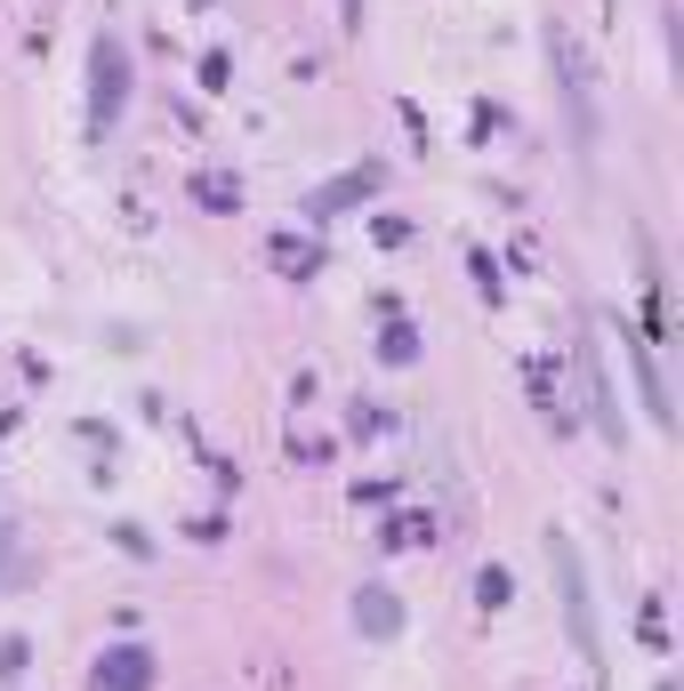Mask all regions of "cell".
I'll return each instance as SVG.
<instances>
[{
  "mask_svg": "<svg viewBox=\"0 0 684 691\" xmlns=\"http://www.w3.org/2000/svg\"><path fill=\"white\" fill-rule=\"evenodd\" d=\"M154 651L145 644H113V651H97V668H89V691H154Z\"/></svg>",
  "mask_w": 684,
  "mask_h": 691,
  "instance_id": "cell-4",
  "label": "cell"
},
{
  "mask_svg": "<svg viewBox=\"0 0 684 691\" xmlns=\"http://www.w3.org/2000/svg\"><path fill=\"white\" fill-rule=\"evenodd\" d=\"M290 467H331V443H322V434H290Z\"/></svg>",
  "mask_w": 684,
  "mask_h": 691,
  "instance_id": "cell-15",
  "label": "cell"
},
{
  "mask_svg": "<svg viewBox=\"0 0 684 691\" xmlns=\"http://www.w3.org/2000/svg\"><path fill=\"white\" fill-rule=\"evenodd\" d=\"M186 193H194L210 218H242V201H250L234 169H194V177H186Z\"/></svg>",
  "mask_w": 684,
  "mask_h": 691,
  "instance_id": "cell-9",
  "label": "cell"
},
{
  "mask_svg": "<svg viewBox=\"0 0 684 691\" xmlns=\"http://www.w3.org/2000/svg\"><path fill=\"white\" fill-rule=\"evenodd\" d=\"M378 363H387V370H411L419 363V330L402 322V314H387V330H378Z\"/></svg>",
  "mask_w": 684,
  "mask_h": 691,
  "instance_id": "cell-12",
  "label": "cell"
},
{
  "mask_svg": "<svg viewBox=\"0 0 684 691\" xmlns=\"http://www.w3.org/2000/svg\"><path fill=\"white\" fill-rule=\"evenodd\" d=\"M266 266L283 274V281H315V274H322V242H307V234H266Z\"/></svg>",
  "mask_w": 684,
  "mask_h": 691,
  "instance_id": "cell-8",
  "label": "cell"
},
{
  "mask_svg": "<svg viewBox=\"0 0 684 691\" xmlns=\"http://www.w3.org/2000/svg\"><path fill=\"white\" fill-rule=\"evenodd\" d=\"M339 9H346V33H363V0H339Z\"/></svg>",
  "mask_w": 684,
  "mask_h": 691,
  "instance_id": "cell-22",
  "label": "cell"
},
{
  "mask_svg": "<svg viewBox=\"0 0 684 691\" xmlns=\"http://www.w3.org/2000/svg\"><path fill=\"white\" fill-rule=\"evenodd\" d=\"M346 426H354V434H387V411H378V402H354Z\"/></svg>",
  "mask_w": 684,
  "mask_h": 691,
  "instance_id": "cell-19",
  "label": "cell"
},
{
  "mask_svg": "<svg viewBox=\"0 0 684 691\" xmlns=\"http://www.w3.org/2000/svg\"><path fill=\"white\" fill-rule=\"evenodd\" d=\"M523 387H531V411L564 434V387H555V363H548V354H531V363H523Z\"/></svg>",
  "mask_w": 684,
  "mask_h": 691,
  "instance_id": "cell-10",
  "label": "cell"
},
{
  "mask_svg": "<svg viewBox=\"0 0 684 691\" xmlns=\"http://www.w3.org/2000/svg\"><path fill=\"white\" fill-rule=\"evenodd\" d=\"M508 595H516V579L499 571V562H484V571H475V603H484V611H508Z\"/></svg>",
  "mask_w": 684,
  "mask_h": 691,
  "instance_id": "cell-13",
  "label": "cell"
},
{
  "mask_svg": "<svg viewBox=\"0 0 684 691\" xmlns=\"http://www.w3.org/2000/svg\"><path fill=\"white\" fill-rule=\"evenodd\" d=\"M548 571H555V603H564V627H572L580 659H588V683L604 691V635H596V603H588V571H580L572 531H548Z\"/></svg>",
  "mask_w": 684,
  "mask_h": 691,
  "instance_id": "cell-1",
  "label": "cell"
},
{
  "mask_svg": "<svg viewBox=\"0 0 684 691\" xmlns=\"http://www.w3.org/2000/svg\"><path fill=\"white\" fill-rule=\"evenodd\" d=\"M378 547H387V555L435 547V515H387V531H378Z\"/></svg>",
  "mask_w": 684,
  "mask_h": 691,
  "instance_id": "cell-11",
  "label": "cell"
},
{
  "mask_svg": "<svg viewBox=\"0 0 684 691\" xmlns=\"http://www.w3.org/2000/svg\"><path fill=\"white\" fill-rule=\"evenodd\" d=\"M378 186H387V169H378V161H354V169H339L331 186L307 201V210H315V218H339V210H354V201H371Z\"/></svg>",
  "mask_w": 684,
  "mask_h": 691,
  "instance_id": "cell-5",
  "label": "cell"
},
{
  "mask_svg": "<svg viewBox=\"0 0 684 691\" xmlns=\"http://www.w3.org/2000/svg\"><path fill=\"white\" fill-rule=\"evenodd\" d=\"M225 81H234V57H225V48H201V89H225Z\"/></svg>",
  "mask_w": 684,
  "mask_h": 691,
  "instance_id": "cell-16",
  "label": "cell"
},
{
  "mask_svg": "<svg viewBox=\"0 0 684 691\" xmlns=\"http://www.w3.org/2000/svg\"><path fill=\"white\" fill-rule=\"evenodd\" d=\"M637 635H644V644H652V651H661V644H669V620H661V595H652V603L637 611Z\"/></svg>",
  "mask_w": 684,
  "mask_h": 691,
  "instance_id": "cell-17",
  "label": "cell"
},
{
  "mask_svg": "<svg viewBox=\"0 0 684 691\" xmlns=\"http://www.w3.org/2000/svg\"><path fill=\"white\" fill-rule=\"evenodd\" d=\"M467 274H475V290H484V298L499 305V266H492V249H475V258H467Z\"/></svg>",
  "mask_w": 684,
  "mask_h": 691,
  "instance_id": "cell-18",
  "label": "cell"
},
{
  "mask_svg": "<svg viewBox=\"0 0 684 691\" xmlns=\"http://www.w3.org/2000/svg\"><path fill=\"white\" fill-rule=\"evenodd\" d=\"M354 627H363L371 644H395L402 635V595L395 587H363V595H354Z\"/></svg>",
  "mask_w": 684,
  "mask_h": 691,
  "instance_id": "cell-6",
  "label": "cell"
},
{
  "mask_svg": "<svg viewBox=\"0 0 684 691\" xmlns=\"http://www.w3.org/2000/svg\"><path fill=\"white\" fill-rule=\"evenodd\" d=\"M194 9H210V0H194Z\"/></svg>",
  "mask_w": 684,
  "mask_h": 691,
  "instance_id": "cell-23",
  "label": "cell"
},
{
  "mask_svg": "<svg viewBox=\"0 0 684 691\" xmlns=\"http://www.w3.org/2000/svg\"><path fill=\"white\" fill-rule=\"evenodd\" d=\"M548 65H555V89L572 105V137L596 145V73H588V48H580L572 24H548Z\"/></svg>",
  "mask_w": 684,
  "mask_h": 691,
  "instance_id": "cell-2",
  "label": "cell"
},
{
  "mask_svg": "<svg viewBox=\"0 0 684 691\" xmlns=\"http://www.w3.org/2000/svg\"><path fill=\"white\" fill-rule=\"evenodd\" d=\"M113 547H121V555H137V562H145V555H154V539H145V531H137V523H121V531H113Z\"/></svg>",
  "mask_w": 684,
  "mask_h": 691,
  "instance_id": "cell-20",
  "label": "cell"
},
{
  "mask_svg": "<svg viewBox=\"0 0 684 691\" xmlns=\"http://www.w3.org/2000/svg\"><path fill=\"white\" fill-rule=\"evenodd\" d=\"M24 668H33V644H24V635H9V627H0V683H16Z\"/></svg>",
  "mask_w": 684,
  "mask_h": 691,
  "instance_id": "cell-14",
  "label": "cell"
},
{
  "mask_svg": "<svg viewBox=\"0 0 684 691\" xmlns=\"http://www.w3.org/2000/svg\"><path fill=\"white\" fill-rule=\"evenodd\" d=\"M580 363H588V402H596L604 443H628V426H620V394H613V370H604V346H580Z\"/></svg>",
  "mask_w": 684,
  "mask_h": 691,
  "instance_id": "cell-7",
  "label": "cell"
},
{
  "mask_svg": "<svg viewBox=\"0 0 684 691\" xmlns=\"http://www.w3.org/2000/svg\"><path fill=\"white\" fill-rule=\"evenodd\" d=\"M371 234H378V242H387V249H402V242H411V218H378V225H371Z\"/></svg>",
  "mask_w": 684,
  "mask_h": 691,
  "instance_id": "cell-21",
  "label": "cell"
},
{
  "mask_svg": "<svg viewBox=\"0 0 684 691\" xmlns=\"http://www.w3.org/2000/svg\"><path fill=\"white\" fill-rule=\"evenodd\" d=\"M121 105H130V41L97 33L89 41V130H113Z\"/></svg>",
  "mask_w": 684,
  "mask_h": 691,
  "instance_id": "cell-3",
  "label": "cell"
}]
</instances>
